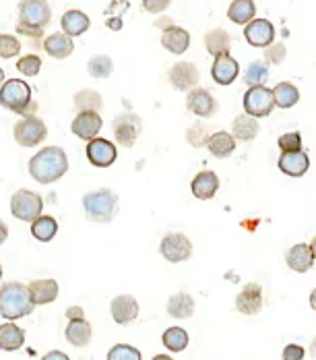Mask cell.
<instances>
[{"instance_id": "cell-52", "label": "cell", "mask_w": 316, "mask_h": 360, "mask_svg": "<svg viewBox=\"0 0 316 360\" xmlns=\"http://www.w3.org/2000/svg\"><path fill=\"white\" fill-rule=\"evenodd\" d=\"M6 238H8V228H6V224L0 219V245L6 243Z\"/></svg>"}, {"instance_id": "cell-53", "label": "cell", "mask_w": 316, "mask_h": 360, "mask_svg": "<svg viewBox=\"0 0 316 360\" xmlns=\"http://www.w3.org/2000/svg\"><path fill=\"white\" fill-rule=\"evenodd\" d=\"M310 307L316 311V288L310 292Z\"/></svg>"}, {"instance_id": "cell-9", "label": "cell", "mask_w": 316, "mask_h": 360, "mask_svg": "<svg viewBox=\"0 0 316 360\" xmlns=\"http://www.w3.org/2000/svg\"><path fill=\"white\" fill-rule=\"evenodd\" d=\"M159 252L166 261L170 263H182L186 259H190L192 255V243L188 236L180 234V232H170L162 238Z\"/></svg>"}, {"instance_id": "cell-31", "label": "cell", "mask_w": 316, "mask_h": 360, "mask_svg": "<svg viewBox=\"0 0 316 360\" xmlns=\"http://www.w3.org/2000/svg\"><path fill=\"white\" fill-rule=\"evenodd\" d=\"M273 102H275V106L281 110H287L291 108V106H296L298 102H300V91H298V87L294 85V83H287V81H281L277 83L273 89Z\"/></svg>"}, {"instance_id": "cell-5", "label": "cell", "mask_w": 316, "mask_h": 360, "mask_svg": "<svg viewBox=\"0 0 316 360\" xmlns=\"http://www.w3.org/2000/svg\"><path fill=\"white\" fill-rule=\"evenodd\" d=\"M41 212H44V199L39 197V193H34L29 188H19L17 193H13L11 197L13 217L32 224L35 217L41 216Z\"/></svg>"}, {"instance_id": "cell-21", "label": "cell", "mask_w": 316, "mask_h": 360, "mask_svg": "<svg viewBox=\"0 0 316 360\" xmlns=\"http://www.w3.org/2000/svg\"><path fill=\"white\" fill-rule=\"evenodd\" d=\"M41 48L48 56L56 58V60H65L69 58L70 54L74 52V44H72V37H69L67 34H52V36L44 37L41 41Z\"/></svg>"}, {"instance_id": "cell-19", "label": "cell", "mask_w": 316, "mask_h": 360, "mask_svg": "<svg viewBox=\"0 0 316 360\" xmlns=\"http://www.w3.org/2000/svg\"><path fill=\"white\" fill-rule=\"evenodd\" d=\"M308 168H310V160L302 149L300 151H281L279 170L283 174H287L291 179H300L308 172Z\"/></svg>"}, {"instance_id": "cell-16", "label": "cell", "mask_w": 316, "mask_h": 360, "mask_svg": "<svg viewBox=\"0 0 316 360\" xmlns=\"http://www.w3.org/2000/svg\"><path fill=\"white\" fill-rule=\"evenodd\" d=\"M186 108L190 110L195 116H199V118H211L217 112V100L211 96V91H207V89L195 87V89L188 91Z\"/></svg>"}, {"instance_id": "cell-28", "label": "cell", "mask_w": 316, "mask_h": 360, "mask_svg": "<svg viewBox=\"0 0 316 360\" xmlns=\"http://www.w3.org/2000/svg\"><path fill=\"white\" fill-rule=\"evenodd\" d=\"M168 315L174 319H190L195 315V298L188 292H178L168 300Z\"/></svg>"}, {"instance_id": "cell-34", "label": "cell", "mask_w": 316, "mask_h": 360, "mask_svg": "<svg viewBox=\"0 0 316 360\" xmlns=\"http://www.w3.org/2000/svg\"><path fill=\"white\" fill-rule=\"evenodd\" d=\"M72 104L79 112H100L104 108V98L96 89H81L74 94Z\"/></svg>"}, {"instance_id": "cell-18", "label": "cell", "mask_w": 316, "mask_h": 360, "mask_svg": "<svg viewBox=\"0 0 316 360\" xmlns=\"http://www.w3.org/2000/svg\"><path fill=\"white\" fill-rule=\"evenodd\" d=\"M236 309L242 315H256L263 309V288L256 282L246 284L244 288L240 290V294L236 296Z\"/></svg>"}, {"instance_id": "cell-13", "label": "cell", "mask_w": 316, "mask_h": 360, "mask_svg": "<svg viewBox=\"0 0 316 360\" xmlns=\"http://www.w3.org/2000/svg\"><path fill=\"white\" fill-rule=\"evenodd\" d=\"M168 77H170V83L174 85L178 91H190V89H195L199 85L201 72L197 69V65L180 60L170 69Z\"/></svg>"}, {"instance_id": "cell-41", "label": "cell", "mask_w": 316, "mask_h": 360, "mask_svg": "<svg viewBox=\"0 0 316 360\" xmlns=\"http://www.w3.org/2000/svg\"><path fill=\"white\" fill-rule=\"evenodd\" d=\"M17 71L23 72L25 77H35L41 71V58L37 54H25L17 60Z\"/></svg>"}, {"instance_id": "cell-48", "label": "cell", "mask_w": 316, "mask_h": 360, "mask_svg": "<svg viewBox=\"0 0 316 360\" xmlns=\"http://www.w3.org/2000/svg\"><path fill=\"white\" fill-rule=\"evenodd\" d=\"M105 27L107 30H112V32H120L122 27H124V21H122V17H107L105 19Z\"/></svg>"}, {"instance_id": "cell-6", "label": "cell", "mask_w": 316, "mask_h": 360, "mask_svg": "<svg viewBox=\"0 0 316 360\" xmlns=\"http://www.w3.org/2000/svg\"><path fill=\"white\" fill-rule=\"evenodd\" d=\"M13 137L21 147H35L48 137V127L39 116H21L13 127Z\"/></svg>"}, {"instance_id": "cell-46", "label": "cell", "mask_w": 316, "mask_h": 360, "mask_svg": "<svg viewBox=\"0 0 316 360\" xmlns=\"http://www.w3.org/2000/svg\"><path fill=\"white\" fill-rule=\"evenodd\" d=\"M170 4L172 0H143V8L151 15H162L164 11H168Z\"/></svg>"}, {"instance_id": "cell-3", "label": "cell", "mask_w": 316, "mask_h": 360, "mask_svg": "<svg viewBox=\"0 0 316 360\" xmlns=\"http://www.w3.org/2000/svg\"><path fill=\"white\" fill-rule=\"evenodd\" d=\"M0 106L19 116H34L37 102L32 98V87L23 79H6L0 85Z\"/></svg>"}, {"instance_id": "cell-44", "label": "cell", "mask_w": 316, "mask_h": 360, "mask_svg": "<svg viewBox=\"0 0 316 360\" xmlns=\"http://www.w3.org/2000/svg\"><path fill=\"white\" fill-rule=\"evenodd\" d=\"M285 54H287L285 46L273 41V44H269V46L265 48V63H267V65H281V63L285 60Z\"/></svg>"}, {"instance_id": "cell-1", "label": "cell", "mask_w": 316, "mask_h": 360, "mask_svg": "<svg viewBox=\"0 0 316 360\" xmlns=\"http://www.w3.org/2000/svg\"><path fill=\"white\" fill-rule=\"evenodd\" d=\"M69 172V155L62 147H41L29 160V174L39 184H52Z\"/></svg>"}, {"instance_id": "cell-26", "label": "cell", "mask_w": 316, "mask_h": 360, "mask_svg": "<svg viewBox=\"0 0 316 360\" xmlns=\"http://www.w3.org/2000/svg\"><path fill=\"white\" fill-rule=\"evenodd\" d=\"M261 133V124L254 116H248V114H242L238 118H234L232 122V137L240 143H246V141H252L256 139Z\"/></svg>"}, {"instance_id": "cell-33", "label": "cell", "mask_w": 316, "mask_h": 360, "mask_svg": "<svg viewBox=\"0 0 316 360\" xmlns=\"http://www.w3.org/2000/svg\"><path fill=\"white\" fill-rule=\"evenodd\" d=\"M256 4L254 0H234L228 8V19L236 25H246L254 19Z\"/></svg>"}, {"instance_id": "cell-56", "label": "cell", "mask_w": 316, "mask_h": 360, "mask_svg": "<svg viewBox=\"0 0 316 360\" xmlns=\"http://www.w3.org/2000/svg\"><path fill=\"white\" fill-rule=\"evenodd\" d=\"M310 251H312V255H315V261H316V236L312 238V243H310Z\"/></svg>"}, {"instance_id": "cell-14", "label": "cell", "mask_w": 316, "mask_h": 360, "mask_svg": "<svg viewBox=\"0 0 316 360\" xmlns=\"http://www.w3.org/2000/svg\"><path fill=\"white\" fill-rule=\"evenodd\" d=\"M246 41L254 48H267L275 39V27L269 19H252L244 27Z\"/></svg>"}, {"instance_id": "cell-10", "label": "cell", "mask_w": 316, "mask_h": 360, "mask_svg": "<svg viewBox=\"0 0 316 360\" xmlns=\"http://www.w3.org/2000/svg\"><path fill=\"white\" fill-rule=\"evenodd\" d=\"M112 131H114L116 143H120L122 147H133L140 135V118L133 112L120 114L112 122Z\"/></svg>"}, {"instance_id": "cell-11", "label": "cell", "mask_w": 316, "mask_h": 360, "mask_svg": "<svg viewBox=\"0 0 316 360\" xmlns=\"http://www.w3.org/2000/svg\"><path fill=\"white\" fill-rule=\"evenodd\" d=\"M102 129H104V120H102L100 112H79L70 122L72 135L83 141H91V139L100 137Z\"/></svg>"}, {"instance_id": "cell-2", "label": "cell", "mask_w": 316, "mask_h": 360, "mask_svg": "<svg viewBox=\"0 0 316 360\" xmlns=\"http://www.w3.org/2000/svg\"><path fill=\"white\" fill-rule=\"evenodd\" d=\"M34 302L27 286L21 282H6L0 286V317L4 321H17L34 313Z\"/></svg>"}, {"instance_id": "cell-15", "label": "cell", "mask_w": 316, "mask_h": 360, "mask_svg": "<svg viewBox=\"0 0 316 360\" xmlns=\"http://www.w3.org/2000/svg\"><path fill=\"white\" fill-rule=\"evenodd\" d=\"M112 319L118 325L133 323L139 317V302L133 294H120L110 304Z\"/></svg>"}, {"instance_id": "cell-58", "label": "cell", "mask_w": 316, "mask_h": 360, "mask_svg": "<svg viewBox=\"0 0 316 360\" xmlns=\"http://www.w3.org/2000/svg\"><path fill=\"white\" fill-rule=\"evenodd\" d=\"M0 278H2V265H0Z\"/></svg>"}, {"instance_id": "cell-39", "label": "cell", "mask_w": 316, "mask_h": 360, "mask_svg": "<svg viewBox=\"0 0 316 360\" xmlns=\"http://www.w3.org/2000/svg\"><path fill=\"white\" fill-rule=\"evenodd\" d=\"M107 360H143L139 348L131 346V344H116L114 348H110Z\"/></svg>"}, {"instance_id": "cell-38", "label": "cell", "mask_w": 316, "mask_h": 360, "mask_svg": "<svg viewBox=\"0 0 316 360\" xmlns=\"http://www.w3.org/2000/svg\"><path fill=\"white\" fill-rule=\"evenodd\" d=\"M267 79H269V67H267V63L254 60V63L248 65V69L244 72V81L248 83V87L265 85Z\"/></svg>"}, {"instance_id": "cell-24", "label": "cell", "mask_w": 316, "mask_h": 360, "mask_svg": "<svg viewBox=\"0 0 316 360\" xmlns=\"http://www.w3.org/2000/svg\"><path fill=\"white\" fill-rule=\"evenodd\" d=\"M60 27H62V34H67L69 37H79L83 36L89 27H91V21L89 17L79 11V8H70L62 15L60 19Z\"/></svg>"}, {"instance_id": "cell-45", "label": "cell", "mask_w": 316, "mask_h": 360, "mask_svg": "<svg viewBox=\"0 0 316 360\" xmlns=\"http://www.w3.org/2000/svg\"><path fill=\"white\" fill-rule=\"evenodd\" d=\"M281 151H300L302 149V135L300 133H285L279 137Z\"/></svg>"}, {"instance_id": "cell-35", "label": "cell", "mask_w": 316, "mask_h": 360, "mask_svg": "<svg viewBox=\"0 0 316 360\" xmlns=\"http://www.w3.org/2000/svg\"><path fill=\"white\" fill-rule=\"evenodd\" d=\"M56 232H58V221L52 216L41 214L32 221V234H34L35 240H39V243H50L56 236Z\"/></svg>"}, {"instance_id": "cell-57", "label": "cell", "mask_w": 316, "mask_h": 360, "mask_svg": "<svg viewBox=\"0 0 316 360\" xmlns=\"http://www.w3.org/2000/svg\"><path fill=\"white\" fill-rule=\"evenodd\" d=\"M4 83V71H2V67H0V85Z\"/></svg>"}, {"instance_id": "cell-27", "label": "cell", "mask_w": 316, "mask_h": 360, "mask_svg": "<svg viewBox=\"0 0 316 360\" xmlns=\"http://www.w3.org/2000/svg\"><path fill=\"white\" fill-rule=\"evenodd\" d=\"M23 344H25V331L19 325H15L13 321L0 325V350L15 352L23 348Z\"/></svg>"}, {"instance_id": "cell-36", "label": "cell", "mask_w": 316, "mask_h": 360, "mask_svg": "<svg viewBox=\"0 0 316 360\" xmlns=\"http://www.w3.org/2000/svg\"><path fill=\"white\" fill-rule=\"evenodd\" d=\"M162 342H164V346L170 352H182V350H186V346H188L190 340H188V333L182 327H170V329L164 331Z\"/></svg>"}, {"instance_id": "cell-8", "label": "cell", "mask_w": 316, "mask_h": 360, "mask_svg": "<svg viewBox=\"0 0 316 360\" xmlns=\"http://www.w3.org/2000/svg\"><path fill=\"white\" fill-rule=\"evenodd\" d=\"M244 110L248 116H254V118H265L269 116L273 108H275V102H273V91L267 89L265 85H256V87H248V91L244 94Z\"/></svg>"}, {"instance_id": "cell-55", "label": "cell", "mask_w": 316, "mask_h": 360, "mask_svg": "<svg viewBox=\"0 0 316 360\" xmlns=\"http://www.w3.org/2000/svg\"><path fill=\"white\" fill-rule=\"evenodd\" d=\"M151 360H174L172 356H168V354H157V356H153Z\"/></svg>"}, {"instance_id": "cell-20", "label": "cell", "mask_w": 316, "mask_h": 360, "mask_svg": "<svg viewBox=\"0 0 316 360\" xmlns=\"http://www.w3.org/2000/svg\"><path fill=\"white\" fill-rule=\"evenodd\" d=\"M190 191H192V195L197 197V199H201V201H209L213 199L215 195H217V191H219V176L213 172V170H203V172H199L192 182H190Z\"/></svg>"}, {"instance_id": "cell-32", "label": "cell", "mask_w": 316, "mask_h": 360, "mask_svg": "<svg viewBox=\"0 0 316 360\" xmlns=\"http://www.w3.org/2000/svg\"><path fill=\"white\" fill-rule=\"evenodd\" d=\"M205 48L211 56H221V54H230V48H232V37L225 30L217 27V30H211L209 34L205 36Z\"/></svg>"}, {"instance_id": "cell-37", "label": "cell", "mask_w": 316, "mask_h": 360, "mask_svg": "<svg viewBox=\"0 0 316 360\" xmlns=\"http://www.w3.org/2000/svg\"><path fill=\"white\" fill-rule=\"evenodd\" d=\"M87 71H89V75H91L93 79H107V77L114 72V63H112V58L105 56V54H96V56L89 58Z\"/></svg>"}, {"instance_id": "cell-29", "label": "cell", "mask_w": 316, "mask_h": 360, "mask_svg": "<svg viewBox=\"0 0 316 360\" xmlns=\"http://www.w3.org/2000/svg\"><path fill=\"white\" fill-rule=\"evenodd\" d=\"M205 145L211 151V155H215L219 160H225V158H230L234 153L236 139L230 133H225V131H217V133H213V135L207 137V143Z\"/></svg>"}, {"instance_id": "cell-12", "label": "cell", "mask_w": 316, "mask_h": 360, "mask_svg": "<svg viewBox=\"0 0 316 360\" xmlns=\"http://www.w3.org/2000/svg\"><path fill=\"white\" fill-rule=\"evenodd\" d=\"M85 153H87L89 164L96 166V168H110L116 162V158H118L116 145L104 139V137H96V139L87 141Z\"/></svg>"}, {"instance_id": "cell-47", "label": "cell", "mask_w": 316, "mask_h": 360, "mask_svg": "<svg viewBox=\"0 0 316 360\" xmlns=\"http://www.w3.org/2000/svg\"><path fill=\"white\" fill-rule=\"evenodd\" d=\"M304 348L302 346H298V344H289V346H285L283 348V354H281V359L283 360H302L304 359Z\"/></svg>"}, {"instance_id": "cell-54", "label": "cell", "mask_w": 316, "mask_h": 360, "mask_svg": "<svg viewBox=\"0 0 316 360\" xmlns=\"http://www.w3.org/2000/svg\"><path fill=\"white\" fill-rule=\"evenodd\" d=\"M310 356H312V359H316V338L312 340V344H310Z\"/></svg>"}, {"instance_id": "cell-30", "label": "cell", "mask_w": 316, "mask_h": 360, "mask_svg": "<svg viewBox=\"0 0 316 360\" xmlns=\"http://www.w3.org/2000/svg\"><path fill=\"white\" fill-rule=\"evenodd\" d=\"M91 335H93V329L87 319H79V321H69L67 329H65V338L70 346L74 348H83L91 342Z\"/></svg>"}, {"instance_id": "cell-7", "label": "cell", "mask_w": 316, "mask_h": 360, "mask_svg": "<svg viewBox=\"0 0 316 360\" xmlns=\"http://www.w3.org/2000/svg\"><path fill=\"white\" fill-rule=\"evenodd\" d=\"M17 11H19V21L17 23L39 27V30H46L50 25L52 8H50L48 0H21Z\"/></svg>"}, {"instance_id": "cell-42", "label": "cell", "mask_w": 316, "mask_h": 360, "mask_svg": "<svg viewBox=\"0 0 316 360\" xmlns=\"http://www.w3.org/2000/svg\"><path fill=\"white\" fill-rule=\"evenodd\" d=\"M15 32L19 36H23L32 48H41V41H44V32L46 30H39V27H32V25H23V23H17Z\"/></svg>"}, {"instance_id": "cell-51", "label": "cell", "mask_w": 316, "mask_h": 360, "mask_svg": "<svg viewBox=\"0 0 316 360\" xmlns=\"http://www.w3.org/2000/svg\"><path fill=\"white\" fill-rule=\"evenodd\" d=\"M170 25H174V21H172L170 17H162L159 21H155V27H159V30H166V27H170Z\"/></svg>"}, {"instance_id": "cell-40", "label": "cell", "mask_w": 316, "mask_h": 360, "mask_svg": "<svg viewBox=\"0 0 316 360\" xmlns=\"http://www.w3.org/2000/svg\"><path fill=\"white\" fill-rule=\"evenodd\" d=\"M21 54V41L11 34H0V58H15Z\"/></svg>"}, {"instance_id": "cell-50", "label": "cell", "mask_w": 316, "mask_h": 360, "mask_svg": "<svg viewBox=\"0 0 316 360\" xmlns=\"http://www.w3.org/2000/svg\"><path fill=\"white\" fill-rule=\"evenodd\" d=\"M39 360H70L65 352H60V350H52V352H48V354H44Z\"/></svg>"}, {"instance_id": "cell-49", "label": "cell", "mask_w": 316, "mask_h": 360, "mask_svg": "<svg viewBox=\"0 0 316 360\" xmlns=\"http://www.w3.org/2000/svg\"><path fill=\"white\" fill-rule=\"evenodd\" d=\"M67 319H69V321L85 319V311H83L81 307H69V309H67Z\"/></svg>"}, {"instance_id": "cell-23", "label": "cell", "mask_w": 316, "mask_h": 360, "mask_svg": "<svg viewBox=\"0 0 316 360\" xmlns=\"http://www.w3.org/2000/svg\"><path fill=\"white\" fill-rule=\"evenodd\" d=\"M162 46H164L168 52L180 56V54H184V52L188 50V46H190V34H188L184 27L170 25V27H166L164 34H162Z\"/></svg>"}, {"instance_id": "cell-43", "label": "cell", "mask_w": 316, "mask_h": 360, "mask_svg": "<svg viewBox=\"0 0 316 360\" xmlns=\"http://www.w3.org/2000/svg\"><path fill=\"white\" fill-rule=\"evenodd\" d=\"M207 137H209L207 127L201 124V122H195V124L188 127V131H186V141L192 145V147H203V145L207 143Z\"/></svg>"}, {"instance_id": "cell-4", "label": "cell", "mask_w": 316, "mask_h": 360, "mask_svg": "<svg viewBox=\"0 0 316 360\" xmlns=\"http://www.w3.org/2000/svg\"><path fill=\"white\" fill-rule=\"evenodd\" d=\"M83 214L93 224H110L118 214V195L112 188H98L83 195Z\"/></svg>"}, {"instance_id": "cell-17", "label": "cell", "mask_w": 316, "mask_h": 360, "mask_svg": "<svg viewBox=\"0 0 316 360\" xmlns=\"http://www.w3.org/2000/svg\"><path fill=\"white\" fill-rule=\"evenodd\" d=\"M238 72H240V65L234 56L230 54L215 56L213 67H211V77L217 85H232L238 79Z\"/></svg>"}, {"instance_id": "cell-25", "label": "cell", "mask_w": 316, "mask_h": 360, "mask_svg": "<svg viewBox=\"0 0 316 360\" xmlns=\"http://www.w3.org/2000/svg\"><path fill=\"white\" fill-rule=\"evenodd\" d=\"M29 296H32V302L35 307H41V304H50L58 298V282L56 280H34L29 286Z\"/></svg>"}, {"instance_id": "cell-22", "label": "cell", "mask_w": 316, "mask_h": 360, "mask_svg": "<svg viewBox=\"0 0 316 360\" xmlns=\"http://www.w3.org/2000/svg\"><path fill=\"white\" fill-rule=\"evenodd\" d=\"M285 261H287V267L298 271V274H306L310 271V267L315 265V255L310 251V245H294L287 255H285Z\"/></svg>"}]
</instances>
